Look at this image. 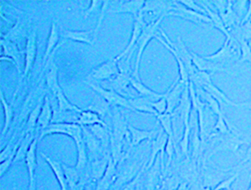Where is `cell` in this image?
<instances>
[{"label": "cell", "instance_id": "cell-1", "mask_svg": "<svg viewBox=\"0 0 251 190\" xmlns=\"http://www.w3.org/2000/svg\"><path fill=\"white\" fill-rule=\"evenodd\" d=\"M167 17L166 16H162L160 17L158 20L156 21L150 23L148 24L146 27L144 28L143 32H142V36H140L138 39V43L135 45V50H137L136 61H135V69L133 70L132 75L131 77L133 78L136 79L137 80H141L139 77V68L140 62H141V59H142V54L145 51V48L147 47L148 44L149 42L155 37L156 32L159 29V26L161 22L164 19Z\"/></svg>", "mask_w": 251, "mask_h": 190}, {"label": "cell", "instance_id": "cell-2", "mask_svg": "<svg viewBox=\"0 0 251 190\" xmlns=\"http://www.w3.org/2000/svg\"><path fill=\"white\" fill-rule=\"evenodd\" d=\"M51 134H64L69 136L75 141V144L83 141V134L81 126L76 123H51L47 129L41 133L39 141L45 136Z\"/></svg>", "mask_w": 251, "mask_h": 190}, {"label": "cell", "instance_id": "cell-3", "mask_svg": "<svg viewBox=\"0 0 251 190\" xmlns=\"http://www.w3.org/2000/svg\"><path fill=\"white\" fill-rule=\"evenodd\" d=\"M36 53H37V33H36V28H34L27 38L26 46H25V50L24 70H23V75H22L21 78H20L17 89H16L14 94H13V100H12L11 103H14L15 98H16V95L18 93L23 80L25 77H28V75L30 73L34 62L36 60Z\"/></svg>", "mask_w": 251, "mask_h": 190}, {"label": "cell", "instance_id": "cell-4", "mask_svg": "<svg viewBox=\"0 0 251 190\" xmlns=\"http://www.w3.org/2000/svg\"><path fill=\"white\" fill-rule=\"evenodd\" d=\"M85 82L96 93L100 95L101 97L104 98V100L109 103L110 106L123 107V108L126 109H128V110L135 112V109L131 107L129 103H128V99L122 96L119 93H117L113 89H105V88L103 87L102 85H99V84L92 82V81H86Z\"/></svg>", "mask_w": 251, "mask_h": 190}, {"label": "cell", "instance_id": "cell-5", "mask_svg": "<svg viewBox=\"0 0 251 190\" xmlns=\"http://www.w3.org/2000/svg\"><path fill=\"white\" fill-rule=\"evenodd\" d=\"M168 138H169L168 136L165 134V132L161 127L160 130L157 131L156 136L151 140L150 157H149V162H148L147 166H146V169H150L154 165L157 154L160 153L161 172H165L164 156H165V148H166L167 143H168Z\"/></svg>", "mask_w": 251, "mask_h": 190}, {"label": "cell", "instance_id": "cell-6", "mask_svg": "<svg viewBox=\"0 0 251 190\" xmlns=\"http://www.w3.org/2000/svg\"><path fill=\"white\" fill-rule=\"evenodd\" d=\"M172 9L168 12V16H177L186 21L191 22L195 24H211V20L207 15L191 10L179 3L178 1H172Z\"/></svg>", "mask_w": 251, "mask_h": 190}, {"label": "cell", "instance_id": "cell-7", "mask_svg": "<svg viewBox=\"0 0 251 190\" xmlns=\"http://www.w3.org/2000/svg\"><path fill=\"white\" fill-rule=\"evenodd\" d=\"M159 32H161V36L163 39L168 43L172 50L180 56V59H182L184 64H185L187 70H188V75L192 74L197 71L196 67L194 66L193 62H192V55H191V51L188 50L184 45V42L180 38V36H177V40L173 42L171 40L168 36H167L165 31L163 30L162 28H159Z\"/></svg>", "mask_w": 251, "mask_h": 190}, {"label": "cell", "instance_id": "cell-8", "mask_svg": "<svg viewBox=\"0 0 251 190\" xmlns=\"http://www.w3.org/2000/svg\"><path fill=\"white\" fill-rule=\"evenodd\" d=\"M120 73L119 64L115 58H111L95 68L87 77L88 81H104L116 77Z\"/></svg>", "mask_w": 251, "mask_h": 190}, {"label": "cell", "instance_id": "cell-9", "mask_svg": "<svg viewBox=\"0 0 251 190\" xmlns=\"http://www.w3.org/2000/svg\"><path fill=\"white\" fill-rule=\"evenodd\" d=\"M148 24L145 23L144 19L141 16H138V18L135 19L129 43L127 45L126 50L122 52V54L115 57V60L117 62H119L122 59H125V62L127 64H129L130 59H131V55H133L135 50V45L138 43L140 36H142L144 28Z\"/></svg>", "mask_w": 251, "mask_h": 190}, {"label": "cell", "instance_id": "cell-10", "mask_svg": "<svg viewBox=\"0 0 251 190\" xmlns=\"http://www.w3.org/2000/svg\"><path fill=\"white\" fill-rule=\"evenodd\" d=\"M1 47L3 49L2 56H1V60L10 61L15 65L18 73H21V66L23 64V55L25 54V51H20L19 50L17 43L11 41L9 39L1 38L0 40Z\"/></svg>", "mask_w": 251, "mask_h": 190}, {"label": "cell", "instance_id": "cell-11", "mask_svg": "<svg viewBox=\"0 0 251 190\" xmlns=\"http://www.w3.org/2000/svg\"><path fill=\"white\" fill-rule=\"evenodd\" d=\"M188 84L180 81L179 77L172 84L165 93V99L168 103V110L166 113L172 114L174 111L180 105L183 93Z\"/></svg>", "mask_w": 251, "mask_h": 190}, {"label": "cell", "instance_id": "cell-12", "mask_svg": "<svg viewBox=\"0 0 251 190\" xmlns=\"http://www.w3.org/2000/svg\"><path fill=\"white\" fill-rule=\"evenodd\" d=\"M246 144H249L246 140L241 139V136L233 135L230 134L226 139H222L219 144H218L215 147L213 148L211 153L209 154L207 160L211 158L216 153L219 152L230 151L231 153L237 154L239 153L241 146Z\"/></svg>", "mask_w": 251, "mask_h": 190}, {"label": "cell", "instance_id": "cell-13", "mask_svg": "<svg viewBox=\"0 0 251 190\" xmlns=\"http://www.w3.org/2000/svg\"><path fill=\"white\" fill-rule=\"evenodd\" d=\"M191 55H192V62L198 71L207 72V73H209V72H212V73L223 72V73L231 74L232 73L228 68L225 67L223 65L214 62V61L209 60L204 58L203 55H199L195 52L191 51Z\"/></svg>", "mask_w": 251, "mask_h": 190}, {"label": "cell", "instance_id": "cell-14", "mask_svg": "<svg viewBox=\"0 0 251 190\" xmlns=\"http://www.w3.org/2000/svg\"><path fill=\"white\" fill-rule=\"evenodd\" d=\"M61 36L64 39H69L72 41L78 42V43H85V44L93 46L96 43V39L95 36V28L90 30H71L62 27L60 28Z\"/></svg>", "mask_w": 251, "mask_h": 190}, {"label": "cell", "instance_id": "cell-15", "mask_svg": "<svg viewBox=\"0 0 251 190\" xmlns=\"http://www.w3.org/2000/svg\"><path fill=\"white\" fill-rule=\"evenodd\" d=\"M81 129H82L84 142H85L87 150L91 156L96 157L95 160L99 158L98 157L99 155H104L110 153V151L104 150L101 142L92 134V132L89 130L88 127L81 126Z\"/></svg>", "mask_w": 251, "mask_h": 190}, {"label": "cell", "instance_id": "cell-16", "mask_svg": "<svg viewBox=\"0 0 251 190\" xmlns=\"http://www.w3.org/2000/svg\"><path fill=\"white\" fill-rule=\"evenodd\" d=\"M131 73L120 72L116 77L108 80V83L111 85L110 89H113L127 99H131L128 89V86L131 85Z\"/></svg>", "mask_w": 251, "mask_h": 190}, {"label": "cell", "instance_id": "cell-17", "mask_svg": "<svg viewBox=\"0 0 251 190\" xmlns=\"http://www.w3.org/2000/svg\"><path fill=\"white\" fill-rule=\"evenodd\" d=\"M60 30L58 28V24L55 21L51 23V28H50V34H49L47 45H46V52L43 58V67L44 69L46 62L50 59V57L53 54L54 50L56 48L59 38H60Z\"/></svg>", "mask_w": 251, "mask_h": 190}, {"label": "cell", "instance_id": "cell-18", "mask_svg": "<svg viewBox=\"0 0 251 190\" xmlns=\"http://www.w3.org/2000/svg\"><path fill=\"white\" fill-rule=\"evenodd\" d=\"M49 59L51 61V63H50L49 62H47L44 67L45 69V68L49 66L48 71L46 72V85H47V88H48L50 93L55 96V95L58 93V91L61 90L62 88H61L59 83H58V68L54 63L52 55L50 57Z\"/></svg>", "mask_w": 251, "mask_h": 190}, {"label": "cell", "instance_id": "cell-19", "mask_svg": "<svg viewBox=\"0 0 251 190\" xmlns=\"http://www.w3.org/2000/svg\"><path fill=\"white\" fill-rule=\"evenodd\" d=\"M153 100L146 96H138L128 99L131 107L135 109L137 113H148L157 116V112L152 107Z\"/></svg>", "mask_w": 251, "mask_h": 190}, {"label": "cell", "instance_id": "cell-20", "mask_svg": "<svg viewBox=\"0 0 251 190\" xmlns=\"http://www.w3.org/2000/svg\"><path fill=\"white\" fill-rule=\"evenodd\" d=\"M127 129L129 132L130 144L131 146H138L143 141L152 140L157 134L155 130H139L131 124H128Z\"/></svg>", "mask_w": 251, "mask_h": 190}, {"label": "cell", "instance_id": "cell-21", "mask_svg": "<svg viewBox=\"0 0 251 190\" xmlns=\"http://www.w3.org/2000/svg\"><path fill=\"white\" fill-rule=\"evenodd\" d=\"M110 107L111 106H110L109 103L104 100V98L96 93L92 99V103L85 109L98 114L101 119L106 116L112 118V115L111 114V111H110Z\"/></svg>", "mask_w": 251, "mask_h": 190}, {"label": "cell", "instance_id": "cell-22", "mask_svg": "<svg viewBox=\"0 0 251 190\" xmlns=\"http://www.w3.org/2000/svg\"><path fill=\"white\" fill-rule=\"evenodd\" d=\"M38 142L39 139H35L30 147L27 152L25 156V165H26L27 169H28V176H29V185L35 184V171H36V166H37V162H36V149H37Z\"/></svg>", "mask_w": 251, "mask_h": 190}, {"label": "cell", "instance_id": "cell-23", "mask_svg": "<svg viewBox=\"0 0 251 190\" xmlns=\"http://www.w3.org/2000/svg\"><path fill=\"white\" fill-rule=\"evenodd\" d=\"M116 167L117 165L112 159H110L109 163L104 176L98 183L97 190H108L115 184L118 179Z\"/></svg>", "mask_w": 251, "mask_h": 190}, {"label": "cell", "instance_id": "cell-24", "mask_svg": "<svg viewBox=\"0 0 251 190\" xmlns=\"http://www.w3.org/2000/svg\"><path fill=\"white\" fill-rule=\"evenodd\" d=\"M144 0H132L127 1L121 4L119 7L115 9H108V13H131L134 16V18L138 17L140 12L145 5Z\"/></svg>", "mask_w": 251, "mask_h": 190}, {"label": "cell", "instance_id": "cell-25", "mask_svg": "<svg viewBox=\"0 0 251 190\" xmlns=\"http://www.w3.org/2000/svg\"><path fill=\"white\" fill-rule=\"evenodd\" d=\"M204 90L207 91L209 94H211L221 105V109L224 110L225 107H231L238 108V103L232 101L229 99L223 91L221 90L219 88L217 87L214 83L210 84L205 87L203 88Z\"/></svg>", "mask_w": 251, "mask_h": 190}, {"label": "cell", "instance_id": "cell-26", "mask_svg": "<svg viewBox=\"0 0 251 190\" xmlns=\"http://www.w3.org/2000/svg\"><path fill=\"white\" fill-rule=\"evenodd\" d=\"M42 157H43L46 162L48 163L51 168V170L53 172L56 180H58V184L60 186L61 190H69L68 189L67 181H66V175L64 172L63 168H62V164L60 163L57 162L55 160H52L50 157H47L44 153H41Z\"/></svg>", "mask_w": 251, "mask_h": 190}, {"label": "cell", "instance_id": "cell-27", "mask_svg": "<svg viewBox=\"0 0 251 190\" xmlns=\"http://www.w3.org/2000/svg\"><path fill=\"white\" fill-rule=\"evenodd\" d=\"M53 115L54 112L50 103V98L46 96L37 123V126H40L41 133L44 131L51 124L53 119Z\"/></svg>", "mask_w": 251, "mask_h": 190}, {"label": "cell", "instance_id": "cell-28", "mask_svg": "<svg viewBox=\"0 0 251 190\" xmlns=\"http://www.w3.org/2000/svg\"><path fill=\"white\" fill-rule=\"evenodd\" d=\"M92 132V134L101 142L102 147L104 150L110 151V138H111V130L108 126H104L101 124H96L88 127Z\"/></svg>", "mask_w": 251, "mask_h": 190}, {"label": "cell", "instance_id": "cell-29", "mask_svg": "<svg viewBox=\"0 0 251 190\" xmlns=\"http://www.w3.org/2000/svg\"><path fill=\"white\" fill-rule=\"evenodd\" d=\"M111 158V153H107L100 158L96 159L91 164L92 177L98 182L104 176Z\"/></svg>", "mask_w": 251, "mask_h": 190}, {"label": "cell", "instance_id": "cell-30", "mask_svg": "<svg viewBox=\"0 0 251 190\" xmlns=\"http://www.w3.org/2000/svg\"><path fill=\"white\" fill-rule=\"evenodd\" d=\"M201 5L205 9L206 13H207V16H209V18L211 20V24L214 28H217L218 30L221 31L222 33L225 35V37H229L230 36V33L226 29L225 27V24H224L223 20L221 19V16L218 13V11L216 10L215 9H211L207 3L205 1H202Z\"/></svg>", "mask_w": 251, "mask_h": 190}, {"label": "cell", "instance_id": "cell-31", "mask_svg": "<svg viewBox=\"0 0 251 190\" xmlns=\"http://www.w3.org/2000/svg\"><path fill=\"white\" fill-rule=\"evenodd\" d=\"M76 124L81 126H85V127H89V126H94L96 124H101L109 127L108 125L98 114L91 112V111L85 110V109H83V111L79 114Z\"/></svg>", "mask_w": 251, "mask_h": 190}, {"label": "cell", "instance_id": "cell-32", "mask_svg": "<svg viewBox=\"0 0 251 190\" xmlns=\"http://www.w3.org/2000/svg\"><path fill=\"white\" fill-rule=\"evenodd\" d=\"M154 38L158 40L167 50H169V52L172 53V55L175 56V59L177 61V65H178L179 79H180V81H182L185 83H189V75H188V70H187V68H186L185 64H184L182 59H180V56L172 50V47L164 40L162 37L156 35Z\"/></svg>", "mask_w": 251, "mask_h": 190}, {"label": "cell", "instance_id": "cell-33", "mask_svg": "<svg viewBox=\"0 0 251 190\" xmlns=\"http://www.w3.org/2000/svg\"><path fill=\"white\" fill-rule=\"evenodd\" d=\"M131 85L135 90L141 95V96H146L150 98L153 101L155 102L160 100L161 98L165 96V93H159L154 91L151 90L147 87L145 84L142 83L141 80H137L136 79L131 77Z\"/></svg>", "mask_w": 251, "mask_h": 190}, {"label": "cell", "instance_id": "cell-34", "mask_svg": "<svg viewBox=\"0 0 251 190\" xmlns=\"http://www.w3.org/2000/svg\"><path fill=\"white\" fill-rule=\"evenodd\" d=\"M46 97V96H45ZM44 94L39 98L37 105L35 108L31 111L30 113L28 114L27 118L26 130L25 134H33L34 130L37 126L38 119H39V115H40L41 109L43 107V103L45 100Z\"/></svg>", "mask_w": 251, "mask_h": 190}, {"label": "cell", "instance_id": "cell-35", "mask_svg": "<svg viewBox=\"0 0 251 190\" xmlns=\"http://www.w3.org/2000/svg\"><path fill=\"white\" fill-rule=\"evenodd\" d=\"M0 101L2 104L4 109V115H5V122H4L3 129H2V136L3 137L5 134L7 133L10 126L12 121H13V116H14V110H13V103H9L5 100L3 92L2 89L0 90Z\"/></svg>", "mask_w": 251, "mask_h": 190}, {"label": "cell", "instance_id": "cell-36", "mask_svg": "<svg viewBox=\"0 0 251 190\" xmlns=\"http://www.w3.org/2000/svg\"><path fill=\"white\" fill-rule=\"evenodd\" d=\"M189 82L193 84L195 88H204L213 83L211 73L198 70L190 75Z\"/></svg>", "mask_w": 251, "mask_h": 190}, {"label": "cell", "instance_id": "cell-37", "mask_svg": "<svg viewBox=\"0 0 251 190\" xmlns=\"http://www.w3.org/2000/svg\"><path fill=\"white\" fill-rule=\"evenodd\" d=\"M33 134H26L25 137H23L20 141H19L18 149L16 150V155H15L14 160L13 163L18 162L20 160L25 159L27 152L30 147V145L33 142Z\"/></svg>", "mask_w": 251, "mask_h": 190}, {"label": "cell", "instance_id": "cell-38", "mask_svg": "<svg viewBox=\"0 0 251 190\" xmlns=\"http://www.w3.org/2000/svg\"><path fill=\"white\" fill-rule=\"evenodd\" d=\"M55 98L58 102V111L59 112H81L83 111V109L78 108L77 106L69 102L67 97L64 94L62 89L58 91V93L55 95Z\"/></svg>", "mask_w": 251, "mask_h": 190}, {"label": "cell", "instance_id": "cell-39", "mask_svg": "<svg viewBox=\"0 0 251 190\" xmlns=\"http://www.w3.org/2000/svg\"><path fill=\"white\" fill-rule=\"evenodd\" d=\"M62 168L66 175V181H67L69 190H75V187L79 181V172H78L75 166L72 167L66 164H62Z\"/></svg>", "mask_w": 251, "mask_h": 190}, {"label": "cell", "instance_id": "cell-40", "mask_svg": "<svg viewBox=\"0 0 251 190\" xmlns=\"http://www.w3.org/2000/svg\"><path fill=\"white\" fill-rule=\"evenodd\" d=\"M77 151H78V159H77V164L75 165L77 170L79 173L83 172L88 163V154H87V149L85 142L83 141L76 143Z\"/></svg>", "mask_w": 251, "mask_h": 190}, {"label": "cell", "instance_id": "cell-41", "mask_svg": "<svg viewBox=\"0 0 251 190\" xmlns=\"http://www.w3.org/2000/svg\"><path fill=\"white\" fill-rule=\"evenodd\" d=\"M157 121L161 124V128L169 138L174 139L173 123H172V114L165 113L156 116ZM175 141V140H174Z\"/></svg>", "mask_w": 251, "mask_h": 190}, {"label": "cell", "instance_id": "cell-42", "mask_svg": "<svg viewBox=\"0 0 251 190\" xmlns=\"http://www.w3.org/2000/svg\"><path fill=\"white\" fill-rule=\"evenodd\" d=\"M191 129L190 123L184 125V133H183L181 139L179 140L178 146L180 151L185 156L188 160V153H189L190 138H191Z\"/></svg>", "mask_w": 251, "mask_h": 190}, {"label": "cell", "instance_id": "cell-43", "mask_svg": "<svg viewBox=\"0 0 251 190\" xmlns=\"http://www.w3.org/2000/svg\"><path fill=\"white\" fill-rule=\"evenodd\" d=\"M20 18L17 19V22H16V25L14 26V27H13V28H11L10 30H9L7 33L1 35V38L9 39L11 41L16 43V40H17L18 38L23 33V27H22L21 24H20Z\"/></svg>", "mask_w": 251, "mask_h": 190}, {"label": "cell", "instance_id": "cell-44", "mask_svg": "<svg viewBox=\"0 0 251 190\" xmlns=\"http://www.w3.org/2000/svg\"><path fill=\"white\" fill-rule=\"evenodd\" d=\"M240 47H241V55L238 62L241 63H244V62L251 63V47L250 43L246 40L242 39L240 42Z\"/></svg>", "mask_w": 251, "mask_h": 190}, {"label": "cell", "instance_id": "cell-45", "mask_svg": "<svg viewBox=\"0 0 251 190\" xmlns=\"http://www.w3.org/2000/svg\"><path fill=\"white\" fill-rule=\"evenodd\" d=\"M241 176V172H237L235 174L230 177L225 179L222 181L218 183L215 187L213 188L214 190H233L231 189V186L233 185V183L237 180V178Z\"/></svg>", "mask_w": 251, "mask_h": 190}, {"label": "cell", "instance_id": "cell-46", "mask_svg": "<svg viewBox=\"0 0 251 190\" xmlns=\"http://www.w3.org/2000/svg\"><path fill=\"white\" fill-rule=\"evenodd\" d=\"M109 4L110 1H108V0L103 1L102 5H101V8L100 9V14H99L97 25H96V28H95V36H96V39L98 37L99 29L101 28V24H102L103 21H104L105 15H106V13H108V5H109Z\"/></svg>", "mask_w": 251, "mask_h": 190}, {"label": "cell", "instance_id": "cell-47", "mask_svg": "<svg viewBox=\"0 0 251 190\" xmlns=\"http://www.w3.org/2000/svg\"><path fill=\"white\" fill-rule=\"evenodd\" d=\"M179 3L185 6L186 8L195 11L197 13H201V14L207 15L205 9L201 5H199L196 1L194 0H180Z\"/></svg>", "mask_w": 251, "mask_h": 190}, {"label": "cell", "instance_id": "cell-48", "mask_svg": "<svg viewBox=\"0 0 251 190\" xmlns=\"http://www.w3.org/2000/svg\"><path fill=\"white\" fill-rule=\"evenodd\" d=\"M176 149L177 148H176V145H175L174 139H172V138H168V143H167L166 148H165V153L168 156V162H167L165 169H168V167L170 166Z\"/></svg>", "mask_w": 251, "mask_h": 190}, {"label": "cell", "instance_id": "cell-49", "mask_svg": "<svg viewBox=\"0 0 251 190\" xmlns=\"http://www.w3.org/2000/svg\"><path fill=\"white\" fill-rule=\"evenodd\" d=\"M165 96L152 103L153 108L157 112V115L166 113L167 110H168V103H167Z\"/></svg>", "mask_w": 251, "mask_h": 190}, {"label": "cell", "instance_id": "cell-50", "mask_svg": "<svg viewBox=\"0 0 251 190\" xmlns=\"http://www.w3.org/2000/svg\"><path fill=\"white\" fill-rule=\"evenodd\" d=\"M242 39L250 43L251 42V20L241 24L240 27Z\"/></svg>", "mask_w": 251, "mask_h": 190}, {"label": "cell", "instance_id": "cell-51", "mask_svg": "<svg viewBox=\"0 0 251 190\" xmlns=\"http://www.w3.org/2000/svg\"><path fill=\"white\" fill-rule=\"evenodd\" d=\"M102 3L103 1H99V0H92V1H91L90 6L85 11V14H84V19L88 18L93 12L98 10V9H101Z\"/></svg>", "mask_w": 251, "mask_h": 190}, {"label": "cell", "instance_id": "cell-52", "mask_svg": "<svg viewBox=\"0 0 251 190\" xmlns=\"http://www.w3.org/2000/svg\"><path fill=\"white\" fill-rule=\"evenodd\" d=\"M146 166H147V165H145V166L142 168V170L140 171L139 173L137 175L136 177H135L132 181L127 183L121 190H136L137 186H138V183H139V178L142 176L145 169H146Z\"/></svg>", "mask_w": 251, "mask_h": 190}, {"label": "cell", "instance_id": "cell-53", "mask_svg": "<svg viewBox=\"0 0 251 190\" xmlns=\"http://www.w3.org/2000/svg\"><path fill=\"white\" fill-rule=\"evenodd\" d=\"M15 155H16V153H13L9 158L6 159V160H4L3 162L1 163V165H0V174H1V176L5 174L6 171L9 169V166H10L11 164L13 163L15 158Z\"/></svg>", "mask_w": 251, "mask_h": 190}, {"label": "cell", "instance_id": "cell-54", "mask_svg": "<svg viewBox=\"0 0 251 190\" xmlns=\"http://www.w3.org/2000/svg\"><path fill=\"white\" fill-rule=\"evenodd\" d=\"M251 146H250V147L248 148V151H247L246 153V157H245V158L244 159V160H242V162L238 164V165H237V167L238 168H240V167L242 166V165H245V164H247V163L251 162Z\"/></svg>", "mask_w": 251, "mask_h": 190}, {"label": "cell", "instance_id": "cell-55", "mask_svg": "<svg viewBox=\"0 0 251 190\" xmlns=\"http://www.w3.org/2000/svg\"><path fill=\"white\" fill-rule=\"evenodd\" d=\"M251 20V0L248 1V11H247L246 14L244 15V18L241 20V24H244L245 22Z\"/></svg>", "mask_w": 251, "mask_h": 190}, {"label": "cell", "instance_id": "cell-56", "mask_svg": "<svg viewBox=\"0 0 251 190\" xmlns=\"http://www.w3.org/2000/svg\"><path fill=\"white\" fill-rule=\"evenodd\" d=\"M238 103V108L248 109L251 110V100L248 101L243 102V103Z\"/></svg>", "mask_w": 251, "mask_h": 190}, {"label": "cell", "instance_id": "cell-57", "mask_svg": "<svg viewBox=\"0 0 251 190\" xmlns=\"http://www.w3.org/2000/svg\"><path fill=\"white\" fill-rule=\"evenodd\" d=\"M175 190H191V187L187 182H181L178 187Z\"/></svg>", "mask_w": 251, "mask_h": 190}, {"label": "cell", "instance_id": "cell-58", "mask_svg": "<svg viewBox=\"0 0 251 190\" xmlns=\"http://www.w3.org/2000/svg\"><path fill=\"white\" fill-rule=\"evenodd\" d=\"M28 190H36V183L28 186Z\"/></svg>", "mask_w": 251, "mask_h": 190}, {"label": "cell", "instance_id": "cell-59", "mask_svg": "<svg viewBox=\"0 0 251 190\" xmlns=\"http://www.w3.org/2000/svg\"><path fill=\"white\" fill-rule=\"evenodd\" d=\"M201 190H213L212 187H202Z\"/></svg>", "mask_w": 251, "mask_h": 190}, {"label": "cell", "instance_id": "cell-60", "mask_svg": "<svg viewBox=\"0 0 251 190\" xmlns=\"http://www.w3.org/2000/svg\"><path fill=\"white\" fill-rule=\"evenodd\" d=\"M136 190H143V188H142V185L140 184V183H138V186H137Z\"/></svg>", "mask_w": 251, "mask_h": 190}, {"label": "cell", "instance_id": "cell-61", "mask_svg": "<svg viewBox=\"0 0 251 190\" xmlns=\"http://www.w3.org/2000/svg\"><path fill=\"white\" fill-rule=\"evenodd\" d=\"M248 190H251V183H250L249 187H248Z\"/></svg>", "mask_w": 251, "mask_h": 190}, {"label": "cell", "instance_id": "cell-62", "mask_svg": "<svg viewBox=\"0 0 251 190\" xmlns=\"http://www.w3.org/2000/svg\"><path fill=\"white\" fill-rule=\"evenodd\" d=\"M162 190V189H161V187L158 186V187H157V190Z\"/></svg>", "mask_w": 251, "mask_h": 190}, {"label": "cell", "instance_id": "cell-63", "mask_svg": "<svg viewBox=\"0 0 251 190\" xmlns=\"http://www.w3.org/2000/svg\"><path fill=\"white\" fill-rule=\"evenodd\" d=\"M233 190H236V188H233Z\"/></svg>", "mask_w": 251, "mask_h": 190}, {"label": "cell", "instance_id": "cell-64", "mask_svg": "<svg viewBox=\"0 0 251 190\" xmlns=\"http://www.w3.org/2000/svg\"><path fill=\"white\" fill-rule=\"evenodd\" d=\"M250 45H251V43H250Z\"/></svg>", "mask_w": 251, "mask_h": 190}]
</instances>
